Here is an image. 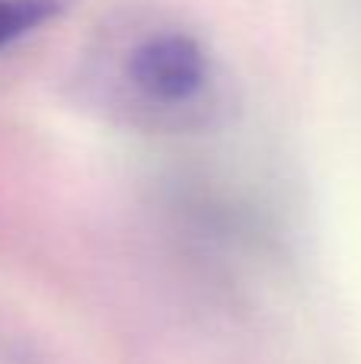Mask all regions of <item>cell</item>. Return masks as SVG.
<instances>
[{"instance_id":"1","label":"cell","mask_w":361,"mask_h":364,"mask_svg":"<svg viewBox=\"0 0 361 364\" xmlns=\"http://www.w3.org/2000/svg\"><path fill=\"white\" fill-rule=\"evenodd\" d=\"M128 80L157 106H189L208 90L211 61L189 32H157L131 48Z\"/></svg>"},{"instance_id":"2","label":"cell","mask_w":361,"mask_h":364,"mask_svg":"<svg viewBox=\"0 0 361 364\" xmlns=\"http://www.w3.org/2000/svg\"><path fill=\"white\" fill-rule=\"evenodd\" d=\"M58 13L55 0H0V48L32 36Z\"/></svg>"}]
</instances>
